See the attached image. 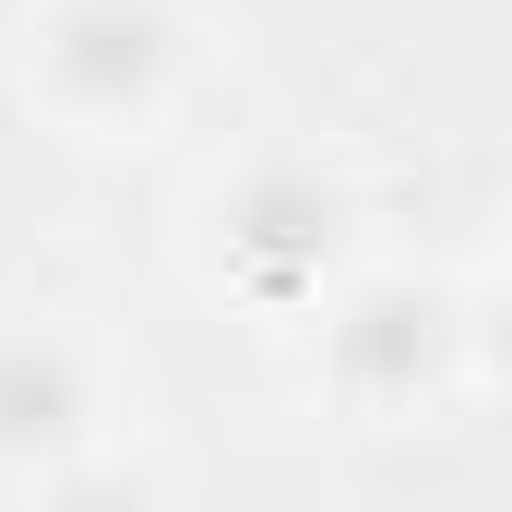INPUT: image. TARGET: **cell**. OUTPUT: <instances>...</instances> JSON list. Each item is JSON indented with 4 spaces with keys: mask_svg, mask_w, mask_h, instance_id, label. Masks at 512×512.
I'll return each mask as SVG.
<instances>
[{
    "mask_svg": "<svg viewBox=\"0 0 512 512\" xmlns=\"http://www.w3.org/2000/svg\"><path fill=\"white\" fill-rule=\"evenodd\" d=\"M24 96L36 120L72 143H143L167 131L179 84H191V24L179 0H24Z\"/></svg>",
    "mask_w": 512,
    "mask_h": 512,
    "instance_id": "7a4b0ae2",
    "label": "cell"
},
{
    "mask_svg": "<svg viewBox=\"0 0 512 512\" xmlns=\"http://www.w3.org/2000/svg\"><path fill=\"white\" fill-rule=\"evenodd\" d=\"M477 370L512 382V298H501V310H477Z\"/></svg>",
    "mask_w": 512,
    "mask_h": 512,
    "instance_id": "5b68a950",
    "label": "cell"
},
{
    "mask_svg": "<svg viewBox=\"0 0 512 512\" xmlns=\"http://www.w3.org/2000/svg\"><path fill=\"white\" fill-rule=\"evenodd\" d=\"M108 429V382L96 346L72 322L0 310V489H72L84 453Z\"/></svg>",
    "mask_w": 512,
    "mask_h": 512,
    "instance_id": "277c9868",
    "label": "cell"
},
{
    "mask_svg": "<svg viewBox=\"0 0 512 512\" xmlns=\"http://www.w3.org/2000/svg\"><path fill=\"white\" fill-rule=\"evenodd\" d=\"M310 334H322V393L358 429H405V417H429L441 393L477 370L465 286L417 274V262H346V286L310 310Z\"/></svg>",
    "mask_w": 512,
    "mask_h": 512,
    "instance_id": "3957f363",
    "label": "cell"
},
{
    "mask_svg": "<svg viewBox=\"0 0 512 512\" xmlns=\"http://www.w3.org/2000/svg\"><path fill=\"white\" fill-rule=\"evenodd\" d=\"M191 262L215 298H239L251 322H310L346 262H358V191L322 155H239L203 203H191Z\"/></svg>",
    "mask_w": 512,
    "mask_h": 512,
    "instance_id": "6da1fadb",
    "label": "cell"
}]
</instances>
